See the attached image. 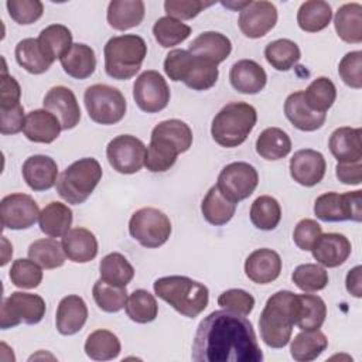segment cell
<instances>
[{
    "label": "cell",
    "mask_w": 362,
    "mask_h": 362,
    "mask_svg": "<svg viewBox=\"0 0 362 362\" xmlns=\"http://www.w3.org/2000/svg\"><path fill=\"white\" fill-rule=\"evenodd\" d=\"M21 88L18 82L7 74L6 65L1 72V88H0V107H10L20 103Z\"/></svg>",
    "instance_id": "obj_58"
},
{
    "label": "cell",
    "mask_w": 362,
    "mask_h": 362,
    "mask_svg": "<svg viewBox=\"0 0 362 362\" xmlns=\"http://www.w3.org/2000/svg\"><path fill=\"white\" fill-rule=\"evenodd\" d=\"M0 132L1 134H17L24 129V107L21 103H17L10 107H0Z\"/></svg>",
    "instance_id": "obj_57"
},
{
    "label": "cell",
    "mask_w": 362,
    "mask_h": 362,
    "mask_svg": "<svg viewBox=\"0 0 362 362\" xmlns=\"http://www.w3.org/2000/svg\"><path fill=\"white\" fill-rule=\"evenodd\" d=\"M83 349L86 356L93 361H110L119 356L122 345L112 331L96 329L88 335Z\"/></svg>",
    "instance_id": "obj_40"
},
{
    "label": "cell",
    "mask_w": 362,
    "mask_h": 362,
    "mask_svg": "<svg viewBox=\"0 0 362 362\" xmlns=\"http://www.w3.org/2000/svg\"><path fill=\"white\" fill-rule=\"evenodd\" d=\"M291 151V140L280 127L264 129L256 140V153L264 160H280Z\"/></svg>",
    "instance_id": "obj_39"
},
{
    "label": "cell",
    "mask_w": 362,
    "mask_h": 362,
    "mask_svg": "<svg viewBox=\"0 0 362 362\" xmlns=\"http://www.w3.org/2000/svg\"><path fill=\"white\" fill-rule=\"evenodd\" d=\"M218 305L235 314L249 315L255 307V297L242 288H229L219 294Z\"/></svg>",
    "instance_id": "obj_53"
},
{
    "label": "cell",
    "mask_w": 362,
    "mask_h": 362,
    "mask_svg": "<svg viewBox=\"0 0 362 362\" xmlns=\"http://www.w3.org/2000/svg\"><path fill=\"white\" fill-rule=\"evenodd\" d=\"M102 180V167L93 157H85L74 161L58 177V195L72 205L83 204L99 181Z\"/></svg>",
    "instance_id": "obj_7"
},
{
    "label": "cell",
    "mask_w": 362,
    "mask_h": 362,
    "mask_svg": "<svg viewBox=\"0 0 362 362\" xmlns=\"http://www.w3.org/2000/svg\"><path fill=\"white\" fill-rule=\"evenodd\" d=\"M16 61L27 72L41 75L47 72L54 61H51L38 44L37 38H24L16 45Z\"/></svg>",
    "instance_id": "obj_36"
},
{
    "label": "cell",
    "mask_w": 362,
    "mask_h": 362,
    "mask_svg": "<svg viewBox=\"0 0 362 362\" xmlns=\"http://www.w3.org/2000/svg\"><path fill=\"white\" fill-rule=\"evenodd\" d=\"M338 74L345 85L361 89L362 88V52L351 51L342 57L338 65Z\"/></svg>",
    "instance_id": "obj_54"
},
{
    "label": "cell",
    "mask_w": 362,
    "mask_h": 362,
    "mask_svg": "<svg viewBox=\"0 0 362 362\" xmlns=\"http://www.w3.org/2000/svg\"><path fill=\"white\" fill-rule=\"evenodd\" d=\"M6 7L8 16L21 25L35 23L44 13V4L38 0H7Z\"/></svg>",
    "instance_id": "obj_52"
},
{
    "label": "cell",
    "mask_w": 362,
    "mask_h": 362,
    "mask_svg": "<svg viewBox=\"0 0 362 362\" xmlns=\"http://www.w3.org/2000/svg\"><path fill=\"white\" fill-rule=\"evenodd\" d=\"M156 41L163 48H171L185 41L191 34V27L173 17H160L153 25Z\"/></svg>",
    "instance_id": "obj_48"
},
{
    "label": "cell",
    "mask_w": 362,
    "mask_h": 362,
    "mask_svg": "<svg viewBox=\"0 0 362 362\" xmlns=\"http://www.w3.org/2000/svg\"><path fill=\"white\" fill-rule=\"evenodd\" d=\"M281 219V208L270 195L257 197L250 206V221L260 230H273Z\"/></svg>",
    "instance_id": "obj_47"
},
{
    "label": "cell",
    "mask_w": 362,
    "mask_h": 362,
    "mask_svg": "<svg viewBox=\"0 0 362 362\" xmlns=\"http://www.w3.org/2000/svg\"><path fill=\"white\" fill-rule=\"evenodd\" d=\"M21 174L31 189L47 191L58 181V165L49 156L35 154L24 161Z\"/></svg>",
    "instance_id": "obj_21"
},
{
    "label": "cell",
    "mask_w": 362,
    "mask_h": 362,
    "mask_svg": "<svg viewBox=\"0 0 362 362\" xmlns=\"http://www.w3.org/2000/svg\"><path fill=\"white\" fill-rule=\"evenodd\" d=\"M334 25L338 37L348 44L362 42V6L359 3L342 4L335 17Z\"/></svg>",
    "instance_id": "obj_32"
},
{
    "label": "cell",
    "mask_w": 362,
    "mask_h": 362,
    "mask_svg": "<svg viewBox=\"0 0 362 362\" xmlns=\"http://www.w3.org/2000/svg\"><path fill=\"white\" fill-rule=\"evenodd\" d=\"M38 44L51 59H61L72 47V33L62 24H51L45 27L38 35Z\"/></svg>",
    "instance_id": "obj_41"
},
{
    "label": "cell",
    "mask_w": 362,
    "mask_h": 362,
    "mask_svg": "<svg viewBox=\"0 0 362 362\" xmlns=\"http://www.w3.org/2000/svg\"><path fill=\"white\" fill-rule=\"evenodd\" d=\"M328 348V339L320 329L301 331L290 344L291 358L297 362H310L317 359Z\"/></svg>",
    "instance_id": "obj_35"
},
{
    "label": "cell",
    "mask_w": 362,
    "mask_h": 362,
    "mask_svg": "<svg viewBox=\"0 0 362 362\" xmlns=\"http://www.w3.org/2000/svg\"><path fill=\"white\" fill-rule=\"evenodd\" d=\"M191 358L195 362H262L263 352L246 315L222 308L198 324Z\"/></svg>",
    "instance_id": "obj_1"
},
{
    "label": "cell",
    "mask_w": 362,
    "mask_h": 362,
    "mask_svg": "<svg viewBox=\"0 0 362 362\" xmlns=\"http://www.w3.org/2000/svg\"><path fill=\"white\" fill-rule=\"evenodd\" d=\"M181 153L182 151L177 143H174L167 136H163L151 130L144 165L151 173H164L175 164L177 157Z\"/></svg>",
    "instance_id": "obj_26"
},
{
    "label": "cell",
    "mask_w": 362,
    "mask_h": 362,
    "mask_svg": "<svg viewBox=\"0 0 362 362\" xmlns=\"http://www.w3.org/2000/svg\"><path fill=\"white\" fill-rule=\"evenodd\" d=\"M280 273V255L272 249H256L245 260V274L256 284H269L274 281Z\"/></svg>",
    "instance_id": "obj_20"
},
{
    "label": "cell",
    "mask_w": 362,
    "mask_h": 362,
    "mask_svg": "<svg viewBox=\"0 0 362 362\" xmlns=\"http://www.w3.org/2000/svg\"><path fill=\"white\" fill-rule=\"evenodd\" d=\"M259 184L256 168L245 161H235L222 168L218 175L216 188L229 201L238 204L249 198Z\"/></svg>",
    "instance_id": "obj_12"
},
{
    "label": "cell",
    "mask_w": 362,
    "mask_h": 362,
    "mask_svg": "<svg viewBox=\"0 0 362 362\" xmlns=\"http://www.w3.org/2000/svg\"><path fill=\"white\" fill-rule=\"evenodd\" d=\"M89 117L99 124H116L126 115V99L123 93L110 85L95 83L86 88L83 95Z\"/></svg>",
    "instance_id": "obj_8"
},
{
    "label": "cell",
    "mask_w": 362,
    "mask_h": 362,
    "mask_svg": "<svg viewBox=\"0 0 362 362\" xmlns=\"http://www.w3.org/2000/svg\"><path fill=\"white\" fill-rule=\"evenodd\" d=\"M327 163L324 156L313 148H303L290 158V175L303 187L317 185L325 175Z\"/></svg>",
    "instance_id": "obj_18"
},
{
    "label": "cell",
    "mask_w": 362,
    "mask_h": 362,
    "mask_svg": "<svg viewBox=\"0 0 362 362\" xmlns=\"http://www.w3.org/2000/svg\"><path fill=\"white\" fill-rule=\"evenodd\" d=\"M156 296L184 317H198L209 303L208 287L187 276H165L153 283Z\"/></svg>",
    "instance_id": "obj_3"
},
{
    "label": "cell",
    "mask_w": 362,
    "mask_h": 362,
    "mask_svg": "<svg viewBox=\"0 0 362 362\" xmlns=\"http://www.w3.org/2000/svg\"><path fill=\"white\" fill-rule=\"evenodd\" d=\"M59 62L65 74L75 79L89 78L96 68L95 51L82 42L72 44L68 52L61 57Z\"/></svg>",
    "instance_id": "obj_31"
},
{
    "label": "cell",
    "mask_w": 362,
    "mask_h": 362,
    "mask_svg": "<svg viewBox=\"0 0 362 362\" xmlns=\"http://www.w3.org/2000/svg\"><path fill=\"white\" fill-rule=\"evenodd\" d=\"M146 14V6L141 0H112L107 6L106 18L112 28L126 31L137 27Z\"/></svg>",
    "instance_id": "obj_30"
},
{
    "label": "cell",
    "mask_w": 362,
    "mask_h": 362,
    "mask_svg": "<svg viewBox=\"0 0 362 362\" xmlns=\"http://www.w3.org/2000/svg\"><path fill=\"white\" fill-rule=\"evenodd\" d=\"M214 3H206L201 0H167L164 1V10L168 17L177 20H191L197 17L204 8L212 6Z\"/></svg>",
    "instance_id": "obj_55"
},
{
    "label": "cell",
    "mask_w": 362,
    "mask_h": 362,
    "mask_svg": "<svg viewBox=\"0 0 362 362\" xmlns=\"http://www.w3.org/2000/svg\"><path fill=\"white\" fill-rule=\"evenodd\" d=\"M188 51L218 65L230 55L232 42L222 33L205 31L192 40Z\"/></svg>",
    "instance_id": "obj_29"
},
{
    "label": "cell",
    "mask_w": 362,
    "mask_h": 362,
    "mask_svg": "<svg viewBox=\"0 0 362 362\" xmlns=\"http://www.w3.org/2000/svg\"><path fill=\"white\" fill-rule=\"evenodd\" d=\"M38 218L40 208L34 198L27 194H8L0 202V219L6 229H28L38 221Z\"/></svg>",
    "instance_id": "obj_15"
},
{
    "label": "cell",
    "mask_w": 362,
    "mask_h": 362,
    "mask_svg": "<svg viewBox=\"0 0 362 362\" xmlns=\"http://www.w3.org/2000/svg\"><path fill=\"white\" fill-rule=\"evenodd\" d=\"M298 307L296 325L301 331L320 329L327 317V305L320 296L315 294H297Z\"/></svg>",
    "instance_id": "obj_34"
},
{
    "label": "cell",
    "mask_w": 362,
    "mask_h": 362,
    "mask_svg": "<svg viewBox=\"0 0 362 362\" xmlns=\"http://www.w3.org/2000/svg\"><path fill=\"white\" fill-rule=\"evenodd\" d=\"M129 233L141 246L156 249L168 240L171 235V222L168 216L157 208H140L129 221Z\"/></svg>",
    "instance_id": "obj_9"
},
{
    "label": "cell",
    "mask_w": 362,
    "mask_h": 362,
    "mask_svg": "<svg viewBox=\"0 0 362 362\" xmlns=\"http://www.w3.org/2000/svg\"><path fill=\"white\" fill-rule=\"evenodd\" d=\"M236 205L238 204L225 198L219 192L216 185H214L208 189L206 195L204 197V199L201 202V212L208 223L221 226V225L228 223L233 218Z\"/></svg>",
    "instance_id": "obj_37"
},
{
    "label": "cell",
    "mask_w": 362,
    "mask_h": 362,
    "mask_svg": "<svg viewBox=\"0 0 362 362\" xmlns=\"http://www.w3.org/2000/svg\"><path fill=\"white\" fill-rule=\"evenodd\" d=\"M45 301L38 294L14 291L3 300L0 313L1 329L13 328L21 322L33 325L38 324L45 315Z\"/></svg>",
    "instance_id": "obj_11"
},
{
    "label": "cell",
    "mask_w": 362,
    "mask_h": 362,
    "mask_svg": "<svg viewBox=\"0 0 362 362\" xmlns=\"http://www.w3.org/2000/svg\"><path fill=\"white\" fill-rule=\"evenodd\" d=\"M133 99L140 110L157 113L170 102V88L163 75L154 69L141 72L133 85Z\"/></svg>",
    "instance_id": "obj_14"
},
{
    "label": "cell",
    "mask_w": 362,
    "mask_h": 362,
    "mask_svg": "<svg viewBox=\"0 0 362 362\" xmlns=\"http://www.w3.org/2000/svg\"><path fill=\"white\" fill-rule=\"evenodd\" d=\"M100 280L113 284L126 287L134 277V269L129 260L117 252L106 255L99 263Z\"/></svg>",
    "instance_id": "obj_42"
},
{
    "label": "cell",
    "mask_w": 362,
    "mask_h": 362,
    "mask_svg": "<svg viewBox=\"0 0 362 362\" xmlns=\"http://www.w3.org/2000/svg\"><path fill=\"white\" fill-rule=\"evenodd\" d=\"M297 307V294L290 290H280L267 298L259 318L260 337L267 346L279 349L290 342Z\"/></svg>",
    "instance_id": "obj_2"
},
{
    "label": "cell",
    "mask_w": 362,
    "mask_h": 362,
    "mask_svg": "<svg viewBox=\"0 0 362 362\" xmlns=\"http://www.w3.org/2000/svg\"><path fill=\"white\" fill-rule=\"evenodd\" d=\"M331 18L332 8L322 0L304 1L297 11V24L305 33H318L327 28Z\"/></svg>",
    "instance_id": "obj_38"
},
{
    "label": "cell",
    "mask_w": 362,
    "mask_h": 362,
    "mask_svg": "<svg viewBox=\"0 0 362 362\" xmlns=\"http://www.w3.org/2000/svg\"><path fill=\"white\" fill-rule=\"evenodd\" d=\"M164 72L174 82H184L192 90L211 89L219 76L218 65L188 49H173L165 55Z\"/></svg>",
    "instance_id": "obj_4"
},
{
    "label": "cell",
    "mask_w": 362,
    "mask_h": 362,
    "mask_svg": "<svg viewBox=\"0 0 362 362\" xmlns=\"http://www.w3.org/2000/svg\"><path fill=\"white\" fill-rule=\"evenodd\" d=\"M61 243L65 256L74 263H88L98 255L96 236L86 228L69 229Z\"/></svg>",
    "instance_id": "obj_28"
},
{
    "label": "cell",
    "mask_w": 362,
    "mask_h": 362,
    "mask_svg": "<svg viewBox=\"0 0 362 362\" xmlns=\"http://www.w3.org/2000/svg\"><path fill=\"white\" fill-rule=\"evenodd\" d=\"M303 95L310 109L325 113L337 99V88L329 78L318 76L303 90Z\"/></svg>",
    "instance_id": "obj_46"
},
{
    "label": "cell",
    "mask_w": 362,
    "mask_h": 362,
    "mask_svg": "<svg viewBox=\"0 0 362 362\" xmlns=\"http://www.w3.org/2000/svg\"><path fill=\"white\" fill-rule=\"evenodd\" d=\"M337 178L346 185H359L362 182V161L338 163L335 167Z\"/></svg>",
    "instance_id": "obj_59"
},
{
    "label": "cell",
    "mask_w": 362,
    "mask_h": 362,
    "mask_svg": "<svg viewBox=\"0 0 362 362\" xmlns=\"http://www.w3.org/2000/svg\"><path fill=\"white\" fill-rule=\"evenodd\" d=\"M362 280H361V266H355L354 269H351L346 274V290L349 294H352L354 297H362Z\"/></svg>",
    "instance_id": "obj_60"
},
{
    "label": "cell",
    "mask_w": 362,
    "mask_h": 362,
    "mask_svg": "<svg viewBox=\"0 0 362 362\" xmlns=\"http://www.w3.org/2000/svg\"><path fill=\"white\" fill-rule=\"evenodd\" d=\"M250 3V0L249 1H242V3H222V6H225V7H228V8H233V10H242V8H245L247 4Z\"/></svg>",
    "instance_id": "obj_61"
},
{
    "label": "cell",
    "mask_w": 362,
    "mask_h": 362,
    "mask_svg": "<svg viewBox=\"0 0 362 362\" xmlns=\"http://www.w3.org/2000/svg\"><path fill=\"white\" fill-rule=\"evenodd\" d=\"M293 283L304 293L320 291L328 284V272L318 263H304L298 264L293 274Z\"/></svg>",
    "instance_id": "obj_49"
},
{
    "label": "cell",
    "mask_w": 362,
    "mask_h": 362,
    "mask_svg": "<svg viewBox=\"0 0 362 362\" xmlns=\"http://www.w3.org/2000/svg\"><path fill=\"white\" fill-rule=\"evenodd\" d=\"M266 61L277 71L291 69L301 58L298 45L288 38H279L269 42L264 48Z\"/></svg>",
    "instance_id": "obj_43"
},
{
    "label": "cell",
    "mask_w": 362,
    "mask_h": 362,
    "mask_svg": "<svg viewBox=\"0 0 362 362\" xmlns=\"http://www.w3.org/2000/svg\"><path fill=\"white\" fill-rule=\"evenodd\" d=\"M314 214L324 222L362 221V191L324 192L314 202Z\"/></svg>",
    "instance_id": "obj_10"
},
{
    "label": "cell",
    "mask_w": 362,
    "mask_h": 362,
    "mask_svg": "<svg viewBox=\"0 0 362 362\" xmlns=\"http://www.w3.org/2000/svg\"><path fill=\"white\" fill-rule=\"evenodd\" d=\"M28 257L42 269H57L65 263V252L62 243L52 238L34 240L28 247Z\"/></svg>",
    "instance_id": "obj_44"
},
{
    "label": "cell",
    "mask_w": 362,
    "mask_h": 362,
    "mask_svg": "<svg viewBox=\"0 0 362 362\" xmlns=\"http://www.w3.org/2000/svg\"><path fill=\"white\" fill-rule=\"evenodd\" d=\"M351 252L352 246L349 239L345 235L337 232L324 235L321 233L311 249L313 257L317 260V263L329 269L344 264L348 260Z\"/></svg>",
    "instance_id": "obj_19"
},
{
    "label": "cell",
    "mask_w": 362,
    "mask_h": 362,
    "mask_svg": "<svg viewBox=\"0 0 362 362\" xmlns=\"http://www.w3.org/2000/svg\"><path fill=\"white\" fill-rule=\"evenodd\" d=\"M86 320L88 307L82 297L71 294L59 301L55 314V325L61 335H74L79 332Z\"/></svg>",
    "instance_id": "obj_25"
},
{
    "label": "cell",
    "mask_w": 362,
    "mask_h": 362,
    "mask_svg": "<svg viewBox=\"0 0 362 362\" xmlns=\"http://www.w3.org/2000/svg\"><path fill=\"white\" fill-rule=\"evenodd\" d=\"M44 109L52 113L62 130L74 129L81 120V107L75 93L62 85L52 86L44 96Z\"/></svg>",
    "instance_id": "obj_17"
},
{
    "label": "cell",
    "mask_w": 362,
    "mask_h": 362,
    "mask_svg": "<svg viewBox=\"0 0 362 362\" xmlns=\"http://www.w3.org/2000/svg\"><path fill=\"white\" fill-rule=\"evenodd\" d=\"M92 296L96 305L105 313H117L124 308L127 301L126 287L113 286L100 279L95 281L92 287Z\"/></svg>",
    "instance_id": "obj_50"
},
{
    "label": "cell",
    "mask_w": 362,
    "mask_h": 362,
    "mask_svg": "<svg viewBox=\"0 0 362 362\" xmlns=\"http://www.w3.org/2000/svg\"><path fill=\"white\" fill-rule=\"evenodd\" d=\"M61 130L58 119L45 109H35L25 115L23 133L30 141L49 144L58 139Z\"/></svg>",
    "instance_id": "obj_27"
},
{
    "label": "cell",
    "mask_w": 362,
    "mask_h": 362,
    "mask_svg": "<svg viewBox=\"0 0 362 362\" xmlns=\"http://www.w3.org/2000/svg\"><path fill=\"white\" fill-rule=\"evenodd\" d=\"M105 71L117 81L133 78L141 68L147 55L146 41L136 34L112 37L103 48Z\"/></svg>",
    "instance_id": "obj_6"
},
{
    "label": "cell",
    "mask_w": 362,
    "mask_h": 362,
    "mask_svg": "<svg viewBox=\"0 0 362 362\" xmlns=\"http://www.w3.org/2000/svg\"><path fill=\"white\" fill-rule=\"evenodd\" d=\"M146 144L132 134H120L112 139L106 147L110 167L120 174H134L141 170L146 160Z\"/></svg>",
    "instance_id": "obj_13"
},
{
    "label": "cell",
    "mask_w": 362,
    "mask_h": 362,
    "mask_svg": "<svg viewBox=\"0 0 362 362\" xmlns=\"http://www.w3.org/2000/svg\"><path fill=\"white\" fill-rule=\"evenodd\" d=\"M277 23V8L272 1H250L240 10L238 25L247 38H260L266 35Z\"/></svg>",
    "instance_id": "obj_16"
},
{
    "label": "cell",
    "mask_w": 362,
    "mask_h": 362,
    "mask_svg": "<svg viewBox=\"0 0 362 362\" xmlns=\"http://www.w3.org/2000/svg\"><path fill=\"white\" fill-rule=\"evenodd\" d=\"M284 115L287 120L301 132L318 130L327 119V113H320L308 107L303 90L293 92L284 102Z\"/></svg>",
    "instance_id": "obj_24"
},
{
    "label": "cell",
    "mask_w": 362,
    "mask_h": 362,
    "mask_svg": "<svg viewBox=\"0 0 362 362\" xmlns=\"http://www.w3.org/2000/svg\"><path fill=\"white\" fill-rule=\"evenodd\" d=\"M40 229L49 238L64 236L72 225V211L68 205L52 201L42 208L38 218Z\"/></svg>",
    "instance_id": "obj_33"
},
{
    "label": "cell",
    "mask_w": 362,
    "mask_h": 362,
    "mask_svg": "<svg viewBox=\"0 0 362 362\" xmlns=\"http://www.w3.org/2000/svg\"><path fill=\"white\" fill-rule=\"evenodd\" d=\"M256 122L257 113L250 103L229 102L212 119L211 134L221 147H238L245 143Z\"/></svg>",
    "instance_id": "obj_5"
},
{
    "label": "cell",
    "mask_w": 362,
    "mask_h": 362,
    "mask_svg": "<svg viewBox=\"0 0 362 362\" xmlns=\"http://www.w3.org/2000/svg\"><path fill=\"white\" fill-rule=\"evenodd\" d=\"M229 81L235 90L256 95L266 86L267 75L260 64L253 59H239L229 71Z\"/></svg>",
    "instance_id": "obj_22"
},
{
    "label": "cell",
    "mask_w": 362,
    "mask_h": 362,
    "mask_svg": "<svg viewBox=\"0 0 362 362\" xmlns=\"http://www.w3.org/2000/svg\"><path fill=\"white\" fill-rule=\"evenodd\" d=\"M8 277L16 287L20 288H35L42 281V270L41 266L34 260L28 259H17L13 262Z\"/></svg>",
    "instance_id": "obj_51"
},
{
    "label": "cell",
    "mask_w": 362,
    "mask_h": 362,
    "mask_svg": "<svg viewBox=\"0 0 362 362\" xmlns=\"http://www.w3.org/2000/svg\"><path fill=\"white\" fill-rule=\"evenodd\" d=\"M124 310L132 321L137 324H147L157 318L158 304L151 293L137 288L127 297Z\"/></svg>",
    "instance_id": "obj_45"
},
{
    "label": "cell",
    "mask_w": 362,
    "mask_h": 362,
    "mask_svg": "<svg viewBox=\"0 0 362 362\" xmlns=\"http://www.w3.org/2000/svg\"><path fill=\"white\" fill-rule=\"evenodd\" d=\"M321 233H322L321 225L314 219L305 218L296 225L293 232V240L298 249L308 252L313 249L314 243L317 242Z\"/></svg>",
    "instance_id": "obj_56"
},
{
    "label": "cell",
    "mask_w": 362,
    "mask_h": 362,
    "mask_svg": "<svg viewBox=\"0 0 362 362\" xmlns=\"http://www.w3.org/2000/svg\"><path fill=\"white\" fill-rule=\"evenodd\" d=\"M362 130L359 127H338L328 140L331 154L338 163L362 161Z\"/></svg>",
    "instance_id": "obj_23"
}]
</instances>
